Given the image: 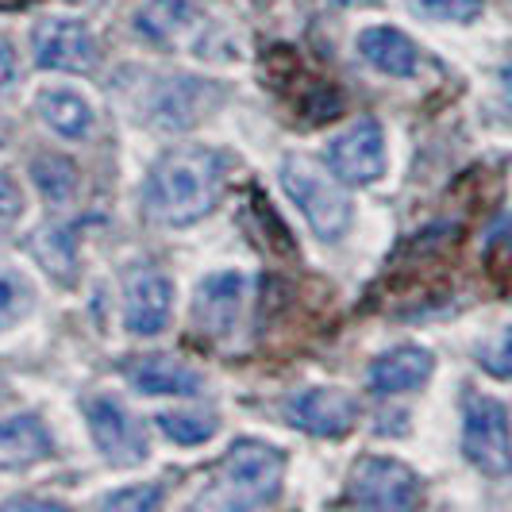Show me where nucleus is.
<instances>
[{"label":"nucleus","mask_w":512,"mask_h":512,"mask_svg":"<svg viewBox=\"0 0 512 512\" xmlns=\"http://www.w3.org/2000/svg\"><path fill=\"white\" fill-rule=\"evenodd\" d=\"M347 501L359 509H412L420 501V474L389 455H362L347 474Z\"/></svg>","instance_id":"obj_9"},{"label":"nucleus","mask_w":512,"mask_h":512,"mask_svg":"<svg viewBox=\"0 0 512 512\" xmlns=\"http://www.w3.org/2000/svg\"><path fill=\"white\" fill-rule=\"evenodd\" d=\"M85 428L97 443L101 459L116 470H131V466H143L151 455V443H147V428L135 412L120 401V397H108V393H93L85 397Z\"/></svg>","instance_id":"obj_7"},{"label":"nucleus","mask_w":512,"mask_h":512,"mask_svg":"<svg viewBox=\"0 0 512 512\" xmlns=\"http://www.w3.org/2000/svg\"><path fill=\"white\" fill-rule=\"evenodd\" d=\"M251 297V278L243 270H216L197 282L193 293V324L208 339H231L239 332L243 308Z\"/></svg>","instance_id":"obj_13"},{"label":"nucleus","mask_w":512,"mask_h":512,"mask_svg":"<svg viewBox=\"0 0 512 512\" xmlns=\"http://www.w3.org/2000/svg\"><path fill=\"white\" fill-rule=\"evenodd\" d=\"M35 112H39L43 128L54 131L58 139H70V143L89 139L93 128H97V108L89 104V97H81L70 85H47L35 97Z\"/></svg>","instance_id":"obj_17"},{"label":"nucleus","mask_w":512,"mask_h":512,"mask_svg":"<svg viewBox=\"0 0 512 512\" xmlns=\"http://www.w3.org/2000/svg\"><path fill=\"white\" fill-rule=\"evenodd\" d=\"M31 181H35V189H39L51 205H66V201H74L81 174H77V166L66 154L47 151L31 158Z\"/></svg>","instance_id":"obj_20"},{"label":"nucleus","mask_w":512,"mask_h":512,"mask_svg":"<svg viewBox=\"0 0 512 512\" xmlns=\"http://www.w3.org/2000/svg\"><path fill=\"white\" fill-rule=\"evenodd\" d=\"M282 416L289 428L316 439H343L359 424V401L335 385H308L285 397Z\"/></svg>","instance_id":"obj_11"},{"label":"nucleus","mask_w":512,"mask_h":512,"mask_svg":"<svg viewBox=\"0 0 512 512\" xmlns=\"http://www.w3.org/2000/svg\"><path fill=\"white\" fill-rule=\"evenodd\" d=\"M178 289L158 266H131L124 274V328L135 339H154L174 320Z\"/></svg>","instance_id":"obj_12"},{"label":"nucleus","mask_w":512,"mask_h":512,"mask_svg":"<svg viewBox=\"0 0 512 512\" xmlns=\"http://www.w3.org/2000/svg\"><path fill=\"white\" fill-rule=\"evenodd\" d=\"M355 51H359V58L370 70H378L385 77H397V81L416 77V70H420V47L412 43L401 27H362L359 35H355Z\"/></svg>","instance_id":"obj_16"},{"label":"nucleus","mask_w":512,"mask_h":512,"mask_svg":"<svg viewBox=\"0 0 512 512\" xmlns=\"http://www.w3.org/2000/svg\"><path fill=\"white\" fill-rule=\"evenodd\" d=\"M54 455V439L35 412L0 416V470H27Z\"/></svg>","instance_id":"obj_18"},{"label":"nucleus","mask_w":512,"mask_h":512,"mask_svg":"<svg viewBox=\"0 0 512 512\" xmlns=\"http://www.w3.org/2000/svg\"><path fill=\"white\" fill-rule=\"evenodd\" d=\"M16 77H20V62H16V51L0 39V93H8L12 85H16Z\"/></svg>","instance_id":"obj_27"},{"label":"nucleus","mask_w":512,"mask_h":512,"mask_svg":"<svg viewBox=\"0 0 512 512\" xmlns=\"http://www.w3.org/2000/svg\"><path fill=\"white\" fill-rule=\"evenodd\" d=\"M285 482V451L266 439H235L228 455L220 459L205 493L193 501V509H266L282 497Z\"/></svg>","instance_id":"obj_3"},{"label":"nucleus","mask_w":512,"mask_h":512,"mask_svg":"<svg viewBox=\"0 0 512 512\" xmlns=\"http://www.w3.org/2000/svg\"><path fill=\"white\" fill-rule=\"evenodd\" d=\"M24 216V189L8 170H0V224H12Z\"/></svg>","instance_id":"obj_26"},{"label":"nucleus","mask_w":512,"mask_h":512,"mask_svg":"<svg viewBox=\"0 0 512 512\" xmlns=\"http://www.w3.org/2000/svg\"><path fill=\"white\" fill-rule=\"evenodd\" d=\"M332 4H339V8H378L382 0H332Z\"/></svg>","instance_id":"obj_28"},{"label":"nucleus","mask_w":512,"mask_h":512,"mask_svg":"<svg viewBox=\"0 0 512 512\" xmlns=\"http://www.w3.org/2000/svg\"><path fill=\"white\" fill-rule=\"evenodd\" d=\"M128 382L143 397H201L205 374L174 355H143L128 366Z\"/></svg>","instance_id":"obj_15"},{"label":"nucleus","mask_w":512,"mask_h":512,"mask_svg":"<svg viewBox=\"0 0 512 512\" xmlns=\"http://www.w3.org/2000/svg\"><path fill=\"white\" fill-rule=\"evenodd\" d=\"M462 455L466 462L493 482L512 478V412L505 401L489 393L462 397Z\"/></svg>","instance_id":"obj_5"},{"label":"nucleus","mask_w":512,"mask_h":512,"mask_svg":"<svg viewBox=\"0 0 512 512\" xmlns=\"http://www.w3.org/2000/svg\"><path fill=\"white\" fill-rule=\"evenodd\" d=\"M409 8L436 24H474L486 12V0H409Z\"/></svg>","instance_id":"obj_23"},{"label":"nucleus","mask_w":512,"mask_h":512,"mask_svg":"<svg viewBox=\"0 0 512 512\" xmlns=\"http://www.w3.org/2000/svg\"><path fill=\"white\" fill-rule=\"evenodd\" d=\"M328 170L343 185H374L389 170V139L378 116H362L328 139Z\"/></svg>","instance_id":"obj_8"},{"label":"nucleus","mask_w":512,"mask_h":512,"mask_svg":"<svg viewBox=\"0 0 512 512\" xmlns=\"http://www.w3.org/2000/svg\"><path fill=\"white\" fill-rule=\"evenodd\" d=\"M31 255L39 258V266L51 274V278H62V282H74L77 274V251H74V235L70 228H39L31 235Z\"/></svg>","instance_id":"obj_21"},{"label":"nucleus","mask_w":512,"mask_h":512,"mask_svg":"<svg viewBox=\"0 0 512 512\" xmlns=\"http://www.w3.org/2000/svg\"><path fill=\"white\" fill-rule=\"evenodd\" d=\"M154 428L178 447H201L220 432V416L205 409H166L154 416Z\"/></svg>","instance_id":"obj_19"},{"label":"nucleus","mask_w":512,"mask_h":512,"mask_svg":"<svg viewBox=\"0 0 512 512\" xmlns=\"http://www.w3.org/2000/svg\"><path fill=\"white\" fill-rule=\"evenodd\" d=\"M116 97L128 104L131 116L143 128L181 135L224 108L228 85L197 74H158V70L128 66L116 77Z\"/></svg>","instance_id":"obj_2"},{"label":"nucleus","mask_w":512,"mask_h":512,"mask_svg":"<svg viewBox=\"0 0 512 512\" xmlns=\"http://www.w3.org/2000/svg\"><path fill=\"white\" fill-rule=\"evenodd\" d=\"M31 312H35V285L16 266L0 262V332L20 328Z\"/></svg>","instance_id":"obj_22"},{"label":"nucleus","mask_w":512,"mask_h":512,"mask_svg":"<svg viewBox=\"0 0 512 512\" xmlns=\"http://www.w3.org/2000/svg\"><path fill=\"white\" fill-rule=\"evenodd\" d=\"M501 89H505V97H509V104H512V62L501 70Z\"/></svg>","instance_id":"obj_29"},{"label":"nucleus","mask_w":512,"mask_h":512,"mask_svg":"<svg viewBox=\"0 0 512 512\" xmlns=\"http://www.w3.org/2000/svg\"><path fill=\"white\" fill-rule=\"evenodd\" d=\"M278 181H282L285 197L305 216V224L312 228L316 239L339 243L351 231V224H355V205H351L343 181L335 178L332 170H324L316 158L285 154L282 166H278Z\"/></svg>","instance_id":"obj_4"},{"label":"nucleus","mask_w":512,"mask_h":512,"mask_svg":"<svg viewBox=\"0 0 512 512\" xmlns=\"http://www.w3.org/2000/svg\"><path fill=\"white\" fill-rule=\"evenodd\" d=\"M166 501V489L162 482H143V486L116 489V493H104L101 509H120V512H151Z\"/></svg>","instance_id":"obj_24"},{"label":"nucleus","mask_w":512,"mask_h":512,"mask_svg":"<svg viewBox=\"0 0 512 512\" xmlns=\"http://www.w3.org/2000/svg\"><path fill=\"white\" fill-rule=\"evenodd\" d=\"M432 374H436V355L420 343H401V347H389L370 362L366 385L378 397H405V393L424 389L432 382Z\"/></svg>","instance_id":"obj_14"},{"label":"nucleus","mask_w":512,"mask_h":512,"mask_svg":"<svg viewBox=\"0 0 512 512\" xmlns=\"http://www.w3.org/2000/svg\"><path fill=\"white\" fill-rule=\"evenodd\" d=\"M478 366L493 378H501V382H512V324L478 351Z\"/></svg>","instance_id":"obj_25"},{"label":"nucleus","mask_w":512,"mask_h":512,"mask_svg":"<svg viewBox=\"0 0 512 512\" xmlns=\"http://www.w3.org/2000/svg\"><path fill=\"white\" fill-rule=\"evenodd\" d=\"M135 31L143 43L162 47V51L189 47L201 58H212L208 35H216L220 24H216V16H208L201 8V0H147L135 12Z\"/></svg>","instance_id":"obj_6"},{"label":"nucleus","mask_w":512,"mask_h":512,"mask_svg":"<svg viewBox=\"0 0 512 512\" xmlns=\"http://www.w3.org/2000/svg\"><path fill=\"white\" fill-rule=\"evenodd\" d=\"M31 58L51 74H93L101 62V43L74 16H47L31 27Z\"/></svg>","instance_id":"obj_10"},{"label":"nucleus","mask_w":512,"mask_h":512,"mask_svg":"<svg viewBox=\"0 0 512 512\" xmlns=\"http://www.w3.org/2000/svg\"><path fill=\"white\" fill-rule=\"evenodd\" d=\"M228 162L216 147L201 143H178L162 151L143 181V208L147 220L158 228H193L224 197Z\"/></svg>","instance_id":"obj_1"}]
</instances>
